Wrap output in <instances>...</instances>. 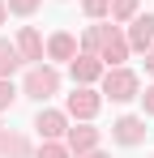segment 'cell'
Here are the masks:
<instances>
[{"instance_id": "12", "label": "cell", "mask_w": 154, "mask_h": 158, "mask_svg": "<svg viewBox=\"0 0 154 158\" xmlns=\"http://www.w3.org/2000/svg\"><path fill=\"white\" fill-rule=\"evenodd\" d=\"M30 154V145H26V137H17V132H0V158H26Z\"/></svg>"}, {"instance_id": "16", "label": "cell", "mask_w": 154, "mask_h": 158, "mask_svg": "<svg viewBox=\"0 0 154 158\" xmlns=\"http://www.w3.org/2000/svg\"><path fill=\"white\" fill-rule=\"evenodd\" d=\"M34 158H69V145H56V141H43Z\"/></svg>"}, {"instance_id": "11", "label": "cell", "mask_w": 154, "mask_h": 158, "mask_svg": "<svg viewBox=\"0 0 154 158\" xmlns=\"http://www.w3.org/2000/svg\"><path fill=\"white\" fill-rule=\"evenodd\" d=\"M17 52H22V60H43V39H39V30L34 26H22V34H17Z\"/></svg>"}, {"instance_id": "5", "label": "cell", "mask_w": 154, "mask_h": 158, "mask_svg": "<svg viewBox=\"0 0 154 158\" xmlns=\"http://www.w3.org/2000/svg\"><path fill=\"white\" fill-rule=\"evenodd\" d=\"M111 137H116L120 145H141V141H146V120H141V115H120V120L111 124Z\"/></svg>"}, {"instance_id": "20", "label": "cell", "mask_w": 154, "mask_h": 158, "mask_svg": "<svg viewBox=\"0 0 154 158\" xmlns=\"http://www.w3.org/2000/svg\"><path fill=\"white\" fill-rule=\"evenodd\" d=\"M137 98H141V103H146V111H150V115H154V85H150V90H146V94H137Z\"/></svg>"}, {"instance_id": "6", "label": "cell", "mask_w": 154, "mask_h": 158, "mask_svg": "<svg viewBox=\"0 0 154 158\" xmlns=\"http://www.w3.org/2000/svg\"><path fill=\"white\" fill-rule=\"evenodd\" d=\"M99 107H103V98L94 90H86V85H77L73 94H69V115H77V120H94Z\"/></svg>"}, {"instance_id": "14", "label": "cell", "mask_w": 154, "mask_h": 158, "mask_svg": "<svg viewBox=\"0 0 154 158\" xmlns=\"http://www.w3.org/2000/svg\"><path fill=\"white\" fill-rule=\"evenodd\" d=\"M137 17V0H111V22H133Z\"/></svg>"}, {"instance_id": "4", "label": "cell", "mask_w": 154, "mask_h": 158, "mask_svg": "<svg viewBox=\"0 0 154 158\" xmlns=\"http://www.w3.org/2000/svg\"><path fill=\"white\" fill-rule=\"evenodd\" d=\"M128 47L133 52H150L154 47V13H137L128 26Z\"/></svg>"}, {"instance_id": "9", "label": "cell", "mask_w": 154, "mask_h": 158, "mask_svg": "<svg viewBox=\"0 0 154 158\" xmlns=\"http://www.w3.org/2000/svg\"><path fill=\"white\" fill-rule=\"evenodd\" d=\"M64 137H69V150H73V154H90V150L99 145V128H90V124H77V128H69Z\"/></svg>"}, {"instance_id": "17", "label": "cell", "mask_w": 154, "mask_h": 158, "mask_svg": "<svg viewBox=\"0 0 154 158\" xmlns=\"http://www.w3.org/2000/svg\"><path fill=\"white\" fill-rule=\"evenodd\" d=\"M13 98H17L13 81H9V77H0V111H9V107H13Z\"/></svg>"}, {"instance_id": "21", "label": "cell", "mask_w": 154, "mask_h": 158, "mask_svg": "<svg viewBox=\"0 0 154 158\" xmlns=\"http://www.w3.org/2000/svg\"><path fill=\"white\" fill-rule=\"evenodd\" d=\"M146 69H150V73H154V47H150V52H146Z\"/></svg>"}, {"instance_id": "23", "label": "cell", "mask_w": 154, "mask_h": 158, "mask_svg": "<svg viewBox=\"0 0 154 158\" xmlns=\"http://www.w3.org/2000/svg\"><path fill=\"white\" fill-rule=\"evenodd\" d=\"M86 158H107V154H99V150H90V154H86Z\"/></svg>"}, {"instance_id": "22", "label": "cell", "mask_w": 154, "mask_h": 158, "mask_svg": "<svg viewBox=\"0 0 154 158\" xmlns=\"http://www.w3.org/2000/svg\"><path fill=\"white\" fill-rule=\"evenodd\" d=\"M4 17H9V9H4V4H0V26H4Z\"/></svg>"}, {"instance_id": "13", "label": "cell", "mask_w": 154, "mask_h": 158, "mask_svg": "<svg viewBox=\"0 0 154 158\" xmlns=\"http://www.w3.org/2000/svg\"><path fill=\"white\" fill-rule=\"evenodd\" d=\"M17 64H26L22 52H17V43H4V39H0V77H13Z\"/></svg>"}, {"instance_id": "19", "label": "cell", "mask_w": 154, "mask_h": 158, "mask_svg": "<svg viewBox=\"0 0 154 158\" xmlns=\"http://www.w3.org/2000/svg\"><path fill=\"white\" fill-rule=\"evenodd\" d=\"M81 47H86L90 56H99V26H90L86 34H81Z\"/></svg>"}, {"instance_id": "24", "label": "cell", "mask_w": 154, "mask_h": 158, "mask_svg": "<svg viewBox=\"0 0 154 158\" xmlns=\"http://www.w3.org/2000/svg\"><path fill=\"white\" fill-rule=\"evenodd\" d=\"M0 132H4V128H0Z\"/></svg>"}, {"instance_id": "10", "label": "cell", "mask_w": 154, "mask_h": 158, "mask_svg": "<svg viewBox=\"0 0 154 158\" xmlns=\"http://www.w3.org/2000/svg\"><path fill=\"white\" fill-rule=\"evenodd\" d=\"M73 56H77V39L69 30H56L47 39V60H73Z\"/></svg>"}, {"instance_id": "2", "label": "cell", "mask_w": 154, "mask_h": 158, "mask_svg": "<svg viewBox=\"0 0 154 158\" xmlns=\"http://www.w3.org/2000/svg\"><path fill=\"white\" fill-rule=\"evenodd\" d=\"M137 73H128V69H107L103 73V94L111 98V103H128V98H137Z\"/></svg>"}, {"instance_id": "18", "label": "cell", "mask_w": 154, "mask_h": 158, "mask_svg": "<svg viewBox=\"0 0 154 158\" xmlns=\"http://www.w3.org/2000/svg\"><path fill=\"white\" fill-rule=\"evenodd\" d=\"M39 4H43V0H9V13H22V17H30Z\"/></svg>"}, {"instance_id": "7", "label": "cell", "mask_w": 154, "mask_h": 158, "mask_svg": "<svg viewBox=\"0 0 154 158\" xmlns=\"http://www.w3.org/2000/svg\"><path fill=\"white\" fill-rule=\"evenodd\" d=\"M34 128H39L43 141H56V137L69 132V115H64V111H39V115H34Z\"/></svg>"}, {"instance_id": "8", "label": "cell", "mask_w": 154, "mask_h": 158, "mask_svg": "<svg viewBox=\"0 0 154 158\" xmlns=\"http://www.w3.org/2000/svg\"><path fill=\"white\" fill-rule=\"evenodd\" d=\"M69 64H73V77H77V85H90V81H99V77H103V60H99V56H90V52L73 56Z\"/></svg>"}, {"instance_id": "15", "label": "cell", "mask_w": 154, "mask_h": 158, "mask_svg": "<svg viewBox=\"0 0 154 158\" xmlns=\"http://www.w3.org/2000/svg\"><path fill=\"white\" fill-rule=\"evenodd\" d=\"M81 9H86V17H107L111 13V0H81Z\"/></svg>"}, {"instance_id": "1", "label": "cell", "mask_w": 154, "mask_h": 158, "mask_svg": "<svg viewBox=\"0 0 154 158\" xmlns=\"http://www.w3.org/2000/svg\"><path fill=\"white\" fill-rule=\"evenodd\" d=\"M128 34H120V26H99V60L120 69V60H128Z\"/></svg>"}, {"instance_id": "3", "label": "cell", "mask_w": 154, "mask_h": 158, "mask_svg": "<svg viewBox=\"0 0 154 158\" xmlns=\"http://www.w3.org/2000/svg\"><path fill=\"white\" fill-rule=\"evenodd\" d=\"M30 98H51L56 90H60V73L47 69V64H34L30 73H26V85H22Z\"/></svg>"}]
</instances>
